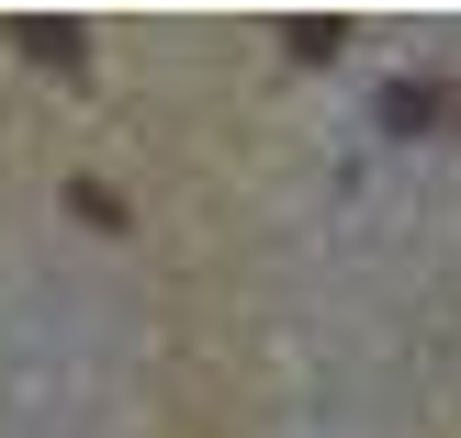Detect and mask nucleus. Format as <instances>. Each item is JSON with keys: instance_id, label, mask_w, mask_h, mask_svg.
<instances>
[]
</instances>
